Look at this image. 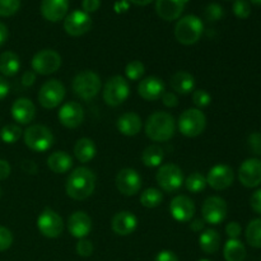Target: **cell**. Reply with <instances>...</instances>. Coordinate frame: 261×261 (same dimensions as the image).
I'll return each mask as SVG.
<instances>
[{"mask_svg": "<svg viewBox=\"0 0 261 261\" xmlns=\"http://www.w3.org/2000/svg\"><path fill=\"white\" fill-rule=\"evenodd\" d=\"M116 188L122 195L134 196L142 189V177L134 168H122L117 172L115 178Z\"/></svg>", "mask_w": 261, "mask_h": 261, "instance_id": "obj_13", "label": "cell"}, {"mask_svg": "<svg viewBox=\"0 0 261 261\" xmlns=\"http://www.w3.org/2000/svg\"><path fill=\"white\" fill-rule=\"evenodd\" d=\"M47 167L54 173L63 175V173H66L73 167V158L64 150L53 152L47 158Z\"/></svg>", "mask_w": 261, "mask_h": 261, "instance_id": "obj_27", "label": "cell"}, {"mask_svg": "<svg viewBox=\"0 0 261 261\" xmlns=\"http://www.w3.org/2000/svg\"><path fill=\"white\" fill-rule=\"evenodd\" d=\"M233 13L237 18L246 19L251 14V5L247 0H234Z\"/></svg>", "mask_w": 261, "mask_h": 261, "instance_id": "obj_41", "label": "cell"}, {"mask_svg": "<svg viewBox=\"0 0 261 261\" xmlns=\"http://www.w3.org/2000/svg\"><path fill=\"white\" fill-rule=\"evenodd\" d=\"M193 102L199 110L205 109L212 103V96L205 89H196L193 92Z\"/></svg>", "mask_w": 261, "mask_h": 261, "instance_id": "obj_40", "label": "cell"}, {"mask_svg": "<svg viewBox=\"0 0 261 261\" xmlns=\"http://www.w3.org/2000/svg\"><path fill=\"white\" fill-rule=\"evenodd\" d=\"M96 189V175L87 167H78L70 172L65 184L69 198L74 200H86Z\"/></svg>", "mask_w": 261, "mask_h": 261, "instance_id": "obj_1", "label": "cell"}, {"mask_svg": "<svg viewBox=\"0 0 261 261\" xmlns=\"http://www.w3.org/2000/svg\"><path fill=\"white\" fill-rule=\"evenodd\" d=\"M142 119L135 112H125L117 119V130L125 137H134L142 130Z\"/></svg>", "mask_w": 261, "mask_h": 261, "instance_id": "obj_25", "label": "cell"}, {"mask_svg": "<svg viewBox=\"0 0 261 261\" xmlns=\"http://www.w3.org/2000/svg\"><path fill=\"white\" fill-rule=\"evenodd\" d=\"M36 106L30 98H18L12 105V117L20 125H28L35 120Z\"/></svg>", "mask_w": 261, "mask_h": 261, "instance_id": "obj_22", "label": "cell"}, {"mask_svg": "<svg viewBox=\"0 0 261 261\" xmlns=\"http://www.w3.org/2000/svg\"><path fill=\"white\" fill-rule=\"evenodd\" d=\"M155 180H157L158 186L168 194L177 193L185 182L182 170L173 163H166V165L160 166V170L157 171V175H155Z\"/></svg>", "mask_w": 261, "mask_h": 261, "instance_id": "obj_8", "label": "cell"}, {"mask_svg": "<svg viewBox=\"0 0 261 261\" xmlns=\"http://www.w3.org/2000/svg\"><path fill=\"white\" fill-rule=\"evenodd\" d=\"M19 8L20 0H0V17H12Z\"/></svg>", "mask_w": 261, "mask_h": 261, "instance_id": "obj_39", "label": "cell"}, {"mask_svg": "<svg viewBox=\"0 0 261 261\" xmlns=\"http://www.w3.org/2000/svg\"><path fill=\"white\" fill-rule=\"evenodd\" d=\"M10 172H12V168H10L9 163L5 160H0V181L9 177Z\"/></svg>", "mask_w": 261, "mask_h": 261, "instance_id": "obj_51", "label": "cell"}, {"mask_svg": "<svg viewBox=\"0 0 261 261\" xmlns=\"http://www.w3.org/2000/svg\"><path fill=\"white\" fill-rule=\"evenodd\" d=\"M166 92L163 81L158 76H147L142 79L138 86V94L145 101H157Z\"/></svg>", "mask_w": 261, "mask_h": 261, "instance_id": "obj_20", "label": "cell"}, {"mask_svg": "<svg viewBox=\"0 0 261 261\" xmlns=\"http://www.w3.org/2000/svg\"><path fill=\"white\" fill-rule=\"evenodd\" d=\"M69 0H42L41 14L48 22H59L68 14Z\"/></svg>", "mask_w": 261, "mask_h": 261, "instance_id": "obj_21", "label": "cell"}, {"mask_svg": "<svg viewBox=\"0 0 261 261\" xmlns=\"http://www.w3.org/2000/svg\"><path fill=\"white\" fill-rule=\"evenodd\" d=\"M37 228L47 239H58L64 231L63 218L50 208H46L37 218Z\"/></svg>", "mask_w": 261, "mask_h": 261, "instance_id": "obj_11", "label": "cell"}, {"mask_svg": "<svg viewBox=\"0 0 261 261\" xmlns=\"http://www.w3.org/2000/svg\"><path fill=\"white\" fill-rule=\"evenodd\" d=\"M170 86L176 93L189 94L195 88V78L188 71L180 70L171 76Z\"/></svg>", "mask_w": 261, "mask_h": 261, "instance_id": "obj_26", "label": "cell"}, {"mask_svg": "<svg viewBox=\"0 0 261 261\" xmlns=\"http://www.w3.org/2000/svg\"><path fill=\"white\" fill-rule=\"evenodd\" d=\"M144 73L145 66L140 60H133L125 66V75H126V78L132 82L139 81L140 78H143Z\"/></svg>", "mask_w": 261, "mask_h": 261, "instance_id": "obj_37", "label": "cell"}, {"mask_svg": "<svg viewBox=\"0 0 261 261\" xmlns=\"http://www.w3.org/2000/svg\"><path fill=\"white\" fill-rule=\"evenodd\" d=\"M223 256L226 261H244L246 259V247L239 239H229L224 244Z\"/></svg>", "mask_w": 261, "mask_h": 261, "instance_id": "obj_31", "label": "cell"}, {"mask_svg": "<svg viewBox=\"0 0 261 261\" xmlns=\"http://www.w3.org/2000/svg\"><path fill=\"white\" fill-rule=\"evenodd\" d=\"M129 2L133 3V4H135V5H140V7H144V5L150 4L153 0H129Z\"/></svg>", "mask_w": 261, "mask_h": 261, "instance_id": "obj_56", "label": "cell"}, {"mask_svg": "<svg viewBox=\"0 0 261 261\" xmlns=\"http://www.w3.org/2000/svg\"><path fill=\"white\" fill-rule=\"evenodd\" d=\"M199 261H211V260H208V259H201V260H199Z\"/></svg>", "mask_w": 261, "mask_h": 261, "instance_id": "obj_58", "label": "cell"}, {"mask_svg": "<svg viewBox=\"0 0 261 261\" xmlns=\"http://www.w3.org/2000/svg\"><path fill=\"white\" fill-rule=\"evenodd\" d=\"M92 28V18L83 10H74L68 14L64 20V30L69 36L79 37L88 32Z\"/></svg>", "mask_w": 261, "mask_h": 261, "instance_id": "obj_14", "label": "cell"}, {"mask_svg": "<svg viewBox=\"0 0 261 261\" xmlns=\"http://www.w3.org/2000/svg\"><path fill=\"white\" fill-rule=\"evenodd\" d=\"M241 232L242 228L239 222H229L226 226V233L229 239H239Z\"/></svg>", "mask_w": 261, "mask_h": 261, "instance_id": "obj_45", "label": "cell"}, {"mask_svg": "<svg viewBox=\"0 0 261 261\" xmlns=\"http://www.w3.org/2000/svg\"><path fill=\"white\" fill-rule=\"evenodd\" d=\"M101 7V0H83L82 2V8L83 12L86 13H94L99 9Z\"/></svg>", "mask_w": 261, "mask_h": 261, "instance_id": "obj_48", "label": "cell"}, {"mask_svg": "<svg viewBox=\"0 0 261 261\" xmlns=\"http://www.w3.org/2000/svg\"><path fill=\"white\" fill-rule=\"evenodd\" d=\"M31 65L35 73L40 75H50L56 73L61 66V56L58 51L53 48H43L35 54Z\"/></svg>", "mask_w": 261, "mask_h": 261, "instance_id": "obj_10", "label": "cell"}, {"mask_svg": "<svg viewBox=\"0 0 261 261\" xmlns=\"http://www.w3.org/2000/svg\"><path fill=\"white\" fill-rule=\"evenodd\" d=\"M170 213L175 221L180 222V223H188L194 218L195 204L189 196L177 195L171 200Z\"/></svg>", "mask_w": 261, "mask_h": 261, "instance_id": "obj_18", "label": "cell"}, {"mask_svg": "<svg viewBox=\"0 0 261 261\" xmlns=\"http://www.w3.org/2000/svg\"><path fill=\"white\" fill-rule=\"evenodd\" d=\"M75 251L79 256L82 257H89L93 254V244L89 240L82 239L76 242Z\"/></svg>", "mask_w": 261, "mask_h": 261, "instance_id": "obj_42", "label": "cell"}, {"mask_svg": "<svg viewBox=\"0 0 261 261\" xmlns=\"http://www.w3.org/2000/svg\"><path fill=\"white\" fill-rule=\"evenodd\" d=\"M13 244V234L7 227L0 226V252L9 249Z\"/></svg>", "mask_w": 261, "mask_h": 261, "instance_id": "obj_43", "label": "cell"}, {"mask_svg": "<svg viewBox=\"0 0 261 261\" xmlns=\"http://www.w3.org/2000/svg\"><path fill=\"white\" fill-rule=\"evenodd\" d=\"M185 188L189 193L199 194L205 190L206 177L200 172H194L189 175L185 180Z\"/></svg>", "mask_w": 261, "mask_h": 261, "instance_id": "obj_35", "label": "cell"}, {"mask_svg": "<svg viewBox=\"0 0 261 261\" xmlns=\"http://www.w3.org/2000/svg\"><path fill=\"white\" fill-rule=\"evenodd\" d=\"M22 170L24 171L25 173H30V175H35L37 172V166L33 161L25 160L22 162Z\"/></svg>", "mask_w": 261, "mask_h": 261, "instance_id": "obj_53", "label": "cell"}, {"mask_svg": "<svg viewBox=\"0 0 261 261\" xmlns=\"http://www.w3.org/2000/svg\"><path fill=\"white\" fill-rule=\"evenodd\" d=\"M234 172L229 166L217 165L209 170L206 176V185L214 190H226L233 184Z\"/></svg>", "mask_w": 261, "mask_h": 261, "instance_id": "obj_17", "label": "cell"}, {"mask_svg": "<svg viewBox=\"0 0 261 261\" xmlns=\"http://www.w3.org/2000/svg\"><path fill=\"white\" fill-rule=\"evenodd\" d=\"M105 103L111 107H117L124 103L130 96V87L126 79L121 75H114L106 82L103 87Z\"/></svg>", "mask_w": 261, "mask_h": 261, "instance_id": "obj_7", "label": "cell"}, {"mask_svg": "<svg viewBox=\"0 0 261 261\" xmlns=\"http://www.w3.org/2000/svg\"><path fill=\"white\" fill-rule=\"evenodd\" d=\"M175 132V117L166 111L153 112L145 122V134L153 142H168Z\"/></svg>", "mask_w": 261, "mask_h": 261, "instance_id": "obj_2", "label": "cell"}, {"mask_svg": "<svg viewBox=\"0 0 261 261\" xmlns=\"http://www.w3.org/2000/svg\"><path fill=\"white\" fill-rule=\"evenodd\" d=\"M68 231L75 239H86L92 231V219L86 212H74L68 218Z\"/></svg>", "mask_w": 261, "mask_h": 261, "instance_id": "obj_19", "label": "cell"}, {"mask_svg": "<svg viewBox=\"0 0 261 261\" xmlns=\"http://www.w3.org/2000/svg\"><path fill=\"white\" fill-rule=\"evenodd\" d=\"M163 194L155 188H149L140 194V204L145 208H157L162 204Z\"/></svg>", "mask_w": 261, "mask_h": 261, "instance_id": "obj_34", "label": "cell"}, {"mask_svg": "<svg viewBox=\"0 0 261 261\" xmlns=\"http://www.w3.org/2000/svg\"><path fill=\"white\" fill-rule=\"evenodd\" d=\"M112 231L119 236H129L134 233L138 227V219L132 212L122 211L114 216L111 222Z\"/></svg>", "mask_w": 261, "mask_h": 261, "instance_id": "obj_23", "label": "cell"}, {"mask_svg": "<svg viewBox=\"0 0 261 261\" xmlns=\"http://www.w3.org/2000/svg\"><path fill=\"white\" fill-rule=\"evenodd\" d=\"M247 244L255 249H261V218L252 219L245 231Z\"/></svg>", "mask_w": 261, "mask_h": 261, "instance_id": "obj_33", "label": "cell"}, {"mask_svg": "<svg viewBox=\"0 0 261 261\" xmlns=\"http://www.w3.org/2000/svg\"><path fill=\"white\" fill-rule=\"evenodd\" d=\"M20 82H22V84L24 87H31L35 84L36 82V73L35 71H25V73H23L22 78H20Z\"/></svg>", "mask_w": 261, "mask_h": 261, "instance_id": "obj_50", "label": "cell"}, {"mask_svg": "<svg viewBox=\"0 0 261 261\" xmlns=\"http://www.w3.org/2000/svg\"><path fill=\"white\" fill-rule=\"evenodd\" d=\"M9 91H10L9 83H8L7 79L3 78V76L0 75V101H3V99L9 94Z\"/></svg>", "mask_w": 261, "mask_h": 261, "instance_id": "obj_52", "label": "cell"}, {"mask_svg": "<svg viewBox=\"0 0 261 261\" xmlns=\"http://www.w3.org/2000/svg\"><path fill=\"white\" fill-rule=\"evenodd\" d=\"M25 147L37 153H43L54 144V134L45 125H31L23 133Z\"/></svg>", "mask_w": 261, "mask_h": 261, "instance_id": "obj_5", "label": "cell"}, {"mask_svg": "<svg viewBox=\"0 0 261 261\" xmlns=\"http://www.w3.org/2000/svg\"><path fill=\"white\" fill-rule=\"evenodd\" d=\"M65 94V86H64L60 81H58V79H48V81H46L45 83L41 86L40 91H38V103H40L43 109H56V107L64 101Z\"/></svg>", "mask_w": 261, "mask_h": 261, "instance_id": "obj_9", "label": "cell"}, {"mask_svg": "<svg viewBox=\"0 0 261 261\" xmlns=\"http://www.w3.org/2000/svg\"><path fill=\"white\" fill-rule=\"evenodd\" d=\"M8 37H9V31L8 27L3 22H0V47L7 42Z\"/></svg>", "mask_w": 261, "mask_h": 261, "instance_id": "obj_55", "label": "cell"}, {"mask_svg": "<svg viewBox=\"0 0 261 261\" xmlns=\"http://www.w3.org/2000/svg\"><path fill=\"white\" fill-rule=\"evenodd\" d=\"M161 98H162L163 105L166 107H168V109H173V107H176L178 105V98L173 92H165Z\"/></svg>", "mask_w": 261, "mask_h": 261, "instance_id": "obj_47", "label": "cell"}, {"mask_svg": "<svg viewBox=\"0 0 261 261\" xmlns=\"http://www.w3.org/2000/svg\"><path fill=\"white\" fill-rule=\"evenodd\" d=\"M204 17L208 22H217L224 17V9L217 3H211L204 10Z\"/></svg>", "mask_w": 261, "mask_h": 261, "instance_id": "obj_38", "label": "cell"}, {"mask_svg": "<svg viewBox=\"0 0 261 261\" xmlns=\"http://www.w3.org/2000/svg\"><path fill=\"white\" fill-rule=\"evenodd\" d=\"M204 32V24L194 14L185 15L175 25V37L181 45L190 46L198 42Z\"/></svg>", "mask_w": 261, "mask_h": 261, "instance_id": "obj_3", "label": "cell"}, {"mask_svg": "<svg viewBox=\"0 0 261 261\" xmlns=\"http://www.w3.org/2000/svg\"><path fill=\"white\" fill-rule=\"evenodd\" d=\"M203 221L212 226H218L227 217V203L221 196H209L201 206Z\"/></svg>", "mask_w": 261, "mask_h": 261, "instance_id": "obj_12", "label": "cell"}, {"mask_svg": "<svg viewBox=\"0 0 261 261\" xmlns=\"http://www.w3.org/2000/svg\"><path fill=\"white\" fill-rule=\"evenodd\" d=\"M101 78L93 70H83L74 76L71 82L73 92L83 101H92L101 91Z\"/></svg>", "mask_w": 261, "mask_h": 261, "instance_id": "obj_4", "label": "cell"}, {"mask_svg": "<svg viewBox=\"0 0 261 261\" xmlns=\"http://www.w3.org/2000/svg\"><path fill=\"white\" fill-rule=\"evenodd\" d=\"M165 153L158 145H148L142 153V162L145 167H158L162 165Z\"/></svg>", "mask_w": 261, "mask_h": 261, "instance_id": "obj_32", "label": "cell"}, {"mask_svg": "<svg viewBox=\"0 0 261 261\" xmlns=\"http://www.w3.org/2000/svg\"><path fill=\"white\" fill-rule=\"evenodd\" d=\"M96 144L89 138H81L74 145V155L81 163H88L96 157Z\"/></svg>", "mask_w": 261, "mask_h": 261, "instance_id": "obj_28", "label": "cell"}, {"mask_svg": "<svg viewBox=\"0 0 261 261\" xmlns=\"http://www.w3.org/2000/svg\"><path fill=\"white\" fill-rule=\"evenodd\" d=\"M154 261H180V260H178L177 255H176L175 252L170 251V250H163V251L158 252Z\"/></svg>", "mask_w": 261, "mask_h": 261, "instance_id": "obj_49", "label": "cell"}, {"mask_svg": "<svg viewBox=\"0 0 261 261\" xmlns=\"http://www.w3.org/2000/svg\"><path fill=\"white\" fill-rule=\"evenodd\" d=\"M247 144H249L250 150L254 154L261 155V133H252L250 134L249 139H247Z\"/></svg>", "mask_w": 261, "mask_h": 261, "instance_id": "obj_44", "label": "cell"}, {"mask_svg": "<svg viewBox=\"0 0 261 261\" xmlns=\"http://www.w3.org/2000/svg\"><path fill=\"white\" fill-rule=\"evenodd\" d=\"M23 130L17 124H8L0 130V139L5 144H14L22 137Z\"/></svg>", "mask_w": 261, "mask_h": 261, "instance_id": "obj_36", "label": "cell"}, {"mask_svg": "<svg viewBox=\"0 0 261 261\" xmlns=\"http://www.w3.org/2000/svg\"><path fill=\"white\" fill-rule=\"evenodd\" d=\"M199 246L205 254H216L221 247V236L216 229H205L199 236Z\"/></svg>", "mask_w": 261, "mask_h": 261, "instance_id": "obj_29", "label": "cell"}, {"mask_svg": "<svg viewBox=\"0 0 261 261\" xmlns=\"http://www.w3.org/2000/svg\"><path fill=\"white\" fill-rule=\"evenodd\" d=\"M0 196H2V189H0Z\"/></svg>", "mask_w": 261, "mask_h": 261, "instance_id": "obj_59", "label": "cell"}, {"mask_svg": "<svg viewBox=\"0 0 261 261\" xmlns=\"http://www.w3.org/2000/svg\"><path fill=\"white\" fill-rule=\"evenodd\" d=\"M178 132L188 138H196L203 134L206 127V117L199 109H188L180 115L177 121Z\"/></svg>", "mask_w": 261, "mask_h": 261, "instance_id": "obj_6", "label": "cell"}, {"mask_svg": "<svg viewBox=\"0 0 261 261\" xmlns=\"http://www.w3.org/2000/svg\"><path fill=\"white\" fill-rule=\"evenodd\" d=\"M59 121L68 129H75L84 121V110L78 102H66L60 107L58 112Z\"/></svg>", "mask_w": 261, "mask_h": 261, "instance_id": "obj_16", "label": "cell"}, {"mask_svg": "<svg viewBox=\"0 0 261 261\" xmlns=\"http://www.w3.org/2000/svg\"><path fill=\"white\" fill-rule=\"evenodd\" d=\"M250 205L255 213L261 216V189H257L256 191L252 193L251 198H250Z\"/></svg>", "mask_w": 261, "mask_h": 261, "instance_id": "obj_46", "label": "cell"}, {"mask_svg": "<svg viewBox=\"0 0 261 261\" xmlns=\"http://www.w3.org/2000/svg\"><path fill=\"white\" fill-rule=\"evenodd\" d=\"M239 180L245 188L254 189L261 184V161L249 158L239 168Z\"/></svg>", "mask_w": 261, "mask_h": 261, "instance_id": "obj_15", "label": "cell"}, {"mask_svg": "<svg viewBox=\"0 0 261 261\" xmlns=\"http://www.w3.org/2000/svg\"><path fill=\"white\" fill-rule=\"evenodd\" d=\"M189 0H157L155 10L162 19L171 22L180 18Z\"/></svg>", "mask_w": 261, "mask_h": 261, "instance_id": "obj_24", "label": "cell"}, {"mask_svg": "<svg viewBox=\"0 0 261 261\" xmlns=\"http://www.w3.org/2000/svg\"><path fill=\"white\" fill-rule=\"evenodd\" d=\"M250 3H252V4L255 5H261V0H249Z\"/></svg>", "mask_w": 261, "mask_h": 261, "instance_id": "obj_57", "label": "cell"}, {"mask_svg": "<svg viewBox=\"0 0 261 261\" xmlns=\"http://www.w3.org/2000/svg\"><path fill=\"white\" fill-rule=\"evenodd\" d=\"M20 69L19 56L13 51L0 54V73L5 76H14Z\"/></svg>", "mask_w": 261, "mask_h": 261, "instance_id": "obj_30", "label": "cell"}, {"mask_svg": "<svg viewBox=\"0 0 261 261\" xmlns=\"http://www.w3.org/2000/svg\"><path fill=\"white\" fill-rule=\"evenodd\" d=\"M191 223H190V228L193 229L194 232H201L204 229V224L205 222L200 218H195V219H191Z\"/></svg>", "mask_w": 261, "mask_h": 261, "instance_id": "obj_54", "label": "cell"}]
</instances>
